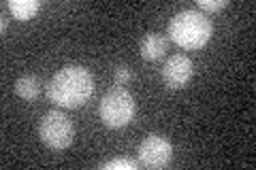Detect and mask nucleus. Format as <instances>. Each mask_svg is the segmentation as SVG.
<instances>
[{"instance_id":"9","label":"nucleus","mask_w":256,"mask_h":170,"mask_svg":"<svg viewBox=\"0 0 256 170\" xmlns=\"http://www.w3.org/2000/svg\"><path fill=\"white\" fill-rule=\"evenodd\" d=\"M38 9H41L38 0H9V11L13 17H18V19L34 17Z\"/></svg>"},{"instance_id":"11","label":"nucleus","mask_w":256,"mask_h":170,"mask_svg":"<svg viewBox=\"0 0 256 170\" xmlns=\"http://www.w3.org/2000/svg\"><path fill=\"white\" fill-rule=\"evenodd\" d=\"M114 79H116V85H126L128 81L132 79V72H130V68L128 66H116V70H114Z\"/></svg>"},{"instance_id":"8","label":"nucleus","mask_w":256,"mask_h":170,"mask_svg":"<svg viewBox=\"0 0 256 170\" xmlns=\"http://www.w3.org/2000/svg\"><path fill=\"white\" fill-rule=\"evenodd\" d=\"M15 92L24 100H36L41 96V81L34 75H24L15 81Z\"/></svg>"},{"instance_id":"4","label":"nucleus","mask_w":256,"mask_h":170,"mask_svg":"<svg viewBox=\"0 0 256 170\" xmlns=\"http://www.w3.org/2000/svg\"><path fill=\"white\" fill-rule=\"evenodd\" d=\"M38 134H41V141L50 149H56V151L66 149L73 143V136H75L73 121L60 111H50L45 113L41 124H38Z\"/></svg>"},{"instance_id":"6","label":"nucleus","mask_w":256,"mask_h":170,"mask_svg":"<svg viewBox=\"0 0 256 170\" xmlns=\"http://www.w3.org/2000/svg\"><path fill=\"white\" fill-rule=\"evenodd\" d=\"M192 77V60L184 53H175L162 66V81L169 90H182Z\"/></svg>"},{"instance_id":"12","label":"nucleus","mask_w":256,"mask_h":170,"mask_svg":"<svg viewBox=\"0 0 256 170\" xmlns=\"http://www.w3.org/2000/svg\"><path fill=\"white\" fill-rule=\"evenodd\" d=\"M198 6L203 11H220L222 6H226V0H198Z\"/></svg>"},{"instance_id":"10","label":"nucleus","mask_w":256,"mask_h":170,"mask_svg":"<svg viewBox=\"0 0 256 170\" xmlns=\"http://www.w3.org/2000/svg\"><path fill=\"white\" fill-rule=\"evenodd\" d=\"M141 164L134 162L130 158H116V160H109L105 164H100V168H109V170H137Z\"/></svg>"},{"instance_id":"13","label":"nucleus","mask_w":256,"mask_h":170,"mask_svg":"<svg viewBox=\"0 0 256 170\" xmlns=\"http://www.w3.org/2000/svg\"><path fill=\"white\" fill-rule=\"evenodd\" d=\"M6 23H9V19H6V17H2V19H0V28H2V32L6 30Z\"/></svg>"},{"instance_id":"1","label":"nucleus","mask_w":256,"mask_h":170,"mask_svg":"<svg viewBox=\"0 0 256 170\" xmlns=\"http://www.w3.org/2000/svg\"><path fill=\"white\" fill-rule=\"evenodd\" d=\"M94 92V79L88 72V68L79 66V64H68V66L60 68L52 81L47 83V96L56 102L58 107L64 109H77Z\"/></svg>"},{"instance_id":"3","label":"nucleus","mask_w":256,"mask_h":170,"mask_svg":"<svg viewBox=\"0 0 256 170\" xmlns=\"http://www.w3.org/2000/svg\"><path fill=\"white\" fill-rule=\"evenodd\" d=\"M100 119L107 128H122L134 117V98L124 87H114L100 100Z\"/></svg>"},{"instance_id":"7","label":"nucleus","mask_w":256,"mask_h":170,"mask_svg":"<svg viewBox=\"0 0 256 170\" xmlns=\"http://www.w3.org/2000/svg\"><path fill=\"white\" fill-rule=\"evenodd\" d=\"M166 51V38L158 32H150L141 40V58L143 60H158Z\"/></svg>"},{"instance_id":"5","label":"nucleus","mask_w":256,"mask_h":170,"mask_svg":"<svg viewBox=\"0 0 256 170\" xmlns=\"http://www.w3.org/2000/svg\"><path fill=\"white\" fill-rule=\"evenodd\" d=\"M173 147L160 134H150L139 145V164L146 168H164L171 162Z\"/></svg>"},{"instance_id":"2","label":"nucleus","mask_w":256,"mask_h":170,"mask_svg":"<svg viewBox=\"0 0 256 170\" xmlns=\"http://www.w3.org/2000/svg\"><path fill=\"white\" fill-rule=\"evenodd\" d=\"M169 36L182 49H201L212 36V21L201 11H180L169 21Z\"/></svg>"}]
</instances>
